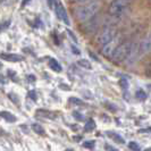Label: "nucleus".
<instances>
[{
    "label": "nucleus",
    "instance_id": "1",
    "mask_svg": "<svg viewBox=\"0 0 151 151\" xmlns=\"http://www.w3.org/2000/svg\"><path fill=\"white\" fill-rule=\"evenodd\" d=\"M101 6H102V3H101L100 0H92V1L87 2L81 7H77L74 11L76 20L80 22H83V23L92 20L100 11Z\"/></svg>",
    "mask_w": 151,
    "mask_h": 151
},
{
    "label": "nucleus",
    "instance_id": "2",
    "mask_svg": "<svg viewBox=\"0 0 151 151\" xmlns=\"http://www.w3.org/2000/svg\"><path fill=\"white\" fill-rule=\"evenodd\" d=\"M133 42L131 40H123V42L119 44L118 47L116 48V50L114 51L113 56L110 57V59L114 63H120V62H125L129 57L131 49H132Z\"/></svg>",
    "mask_w": 151,
    "mask_h": 151
},
{
    "label": "nucleus",
    "instance_id": "3",
    "mask_svg": "<svg viewBox=\"0 0 151 151\" xmlns=\"http://www.w3.org/2000/svg\"><path fill=\"white\" fill-rule=\"evenodd\" d=\"M133 0H113L109 5V14L114 17H120L129 10Z\"/></svg>",
    "mask_w": 151,
    "mask_h": 151
},
{
    "label": "nucleus",
    "instance_id": "4",
    "mask_svg": "<svg viewBox=\"0 0 151 151\" xmlns=\"http://www.w3.org/2000/svg\"><path fill=\"white\" fill-rule=\"evenodd\" d=\"M122 42H123V36H122L120 33H117L109 42H107L106 44H103V45L101 47V55L105 56V57L110 58V57L113 56V54H114V51L116 50V48H117Z\"/></svg>",
    "mask_w": 151,
    "mask_h": 151
},
{
    "label": "nucleus",
    "instance_id": "5",
    "mask_svg": "<svg viewBox=\"0 0 151 151\" xmlns=\"http://www.w3.org/2000/svg\"><path fill=\"white\" fill-rule=\"evenodd\" d=\"M117 33L118 32H117L116 27H114V26H106V27H103V29L99 32V34H98V36H97L98 44H99L100 47H102L103 44L109 42Z\"/></svg>",
    "mask_w": 151,
    "mask_h": 151
},
{
    "label": "nucleus",
    "instance_id": "6",
    "mask_svg": "<svg viewBox=\"0 0 151 151\" xmlns=\"http://www.w3.org/2000/svg\"><path fill=\"white\" fill-rule=\"evenodd\" d=\"M151 52V30L139 41V57L143 58Z\"/></svg>",
    "mask_w": 151,
    "mask_h": 151
},
{
    "label": "nucleus",
    "instance_id": "7",
    "mask_svg": "<svg viewBox=\"0 0 151 151\" xmlns=\"http://www.w3.org/2000/svg\"><path fill=\"white\" fill-rule=\"evenodd\" d=\"M56 15L57 17L63 21L66 25H69V18H68V15H67V11L65 9V7L62 5V2H56Z\"/></svg>",
    "mask_w": 151,
    "mask_h": 151
},
{
    "label": "nucleus",
    "instance_id": "8",
    "mask_svg": "<svg viewBox=\"0 0 151 151\" xmlns=\"http://www.w3.org/2000/svg\"><path fill=\"white\" fill-rule=\"evenodd\" d=\"M0 58L3 59L5 62H8V63H20L24 60V57L20 56V55H15V54H0Z\"/></svg>",
    "mask_w": 151,
    "mask_h": 151
},
{
    "label": "nucleus",
    "instance_id": "9",
    "mask_svg": "<svg viewBox=\"0 0 151 151\" xmlns=\"http://www.w3.org/2000/svg\"><path fill=\"white\" fill-rule=\"evenodd\" d=\"M49 67H50L54 72H56V73H60V72L63 71L62 65L59 64L56 59H54V58H50V59H49Z\"/></svg>",
    "mask_w": 151,
    "mask_h": 151
},
{
    "label": "nucleus",
    "instance_id": "10",
    "mask_svg": "<svg viewBox=\"0 0 151 151\" xmlns=\"http://www.w3.org/2000/svg\"><path fill=\"white\" fill-rule=\"evenodd\" d=\"M0 116H1L3 119H6L7 122H9V123H14V122H16V117H15V115H13V114L9 113V111H0Z\"/></svg>",
    "mask_w": 151,
    "mask_h": 151
},
{
    "label": "nucleus",
    "instance_id": "11",
    "mask_svg": "<svg viewBox=\"0 0 151 151\" xmlns=\"http://www.w3.org/2000/svg\"><path fill=\"white\" fill-rule=\"evenodd\" d=\"M36 115H40V116L45 117V118H56V114L55 113L47 111V110H38L36 111Z\"/></svg>",
    "mask_w": 151,
    "mask_h": 151
},
{
    "label": "nucleus",
    "instance_id": "12",
    "mask_svg": "<svg viewBox=\"0 0 151 151\" xmlns=\"http://www.w3.org/2000/svg\"><path fill=\"white\" fill-rule=\"evenodd\" d=\"M32 129L36 133V134H40V135H45V131L43 129L41 125H39V124H36V123H34L32 124Z\"/></svg>",
    "mask_w": 151,
    "mask_h": 151
},
{
    "label": "nucleus",
    "instance_id": "13",
    "mask_svg": "<svg viewBox=\"0 0 151 151\" xmlns=\"http://www.w3.org/2000/svg\"><path fill=\"white\" fill-rule=\"evenodd\" d=\"M94 127H96V123H94V120H93V119H89V120L86 122L84 129H85L86 132H91L92 129H94Z\"/></svg>",
    "mask_w": 151,
    "mask_h": 151
},
{
    "label": "nucleus",
    "instance_id": "14",
    "mask_svg": "<svg viewBox=\"0 0 151 151\" xmlns=\"http://www.w3.org/2000/svg\"><path fill=\"white\" fill-rule=\"evenodd\" d=\"M109 136H110L114 141H116L117 143H120V144H124V143H125L124 139H123L120 135L116 134V133H110V134H109Z\"/></svg>",
    "mask_w": 151,
    "mask_h": 151
},
{
    "label": "nucleus",
    "instance_id": "15",
    "mask_svg": "<svg viewBox=\"0 0 151 151\" xmlns=\"http://www.w3.org/2000/svg\"><path fill=\"white\" fill-rule=\"evenodd\" d=\"M77 64L80 65L81 67H83V68H86V69H91L92 68V66L90 64V62L89 60H86V59H80L78 62H77Z\"/></svg>",
    "mask_w": 151,
    "mask_h": 151
},
{
    "label": "nucleus",
    "instance_id": "16",
    "mask_svg": "<svg viewBox=\"0 0 151 151\" xmlns=\"http://www.w3.org/2000/svg\"><path fill=\"white\" fill-rule=\"evenodd\" d=\"M129 148L131 150H134V151H139L141 149L140 145L136 143V142H134V141H131L129 143Z\"/></svg>",
    "mask_w": 151,
    "mask_h": 151
},
{
    "label": "nucleus",
    "instance_id": "17",
    "mask_svg": "<svg viewBox=\"0 0 151 151\" xmlns=\"http://www.w3.org/2000/svg\"><path fill=\"white\" fill-rule=\"evenodd\" d=\"M135 97L138 98V99H140V100H144V99L147 98V94H145V92H144V91L139 90V91H136V93H135Z\"/></svg>",
    "mask_w": 151,
    "mask_h": 151
},
{
    "label": "nucleus",
    "instance_id": "18",
    "mask_svg": "<svg viewBox=\"0 0 151 151\" xmlns=\"http://www.w3.org/2000/svg\"><path fill=\"white\" fill-rule=\"evenodd\" d=\"M94 145H96V142H94V141H85V142L83 143V147H84V148H87V149H93Z\"/></svg>",
    "mask_w": 151,
    "mask_h": 151
},
{
    "label": "nucleus",
    "instance_id": "19",
    "mask_svg": "<svg viewBox=\"0 0 151 151\" xmlns=\"http://www.w3.org/2000/svg\"><path fill=\"white\" fill-rule=\"evenodd\" d=\"M69 102H72V103H75V105H84V102L82 101V100H80V99H76V98L72 97L69 98Z\"/></svg>",
    "mask_w": 151,
    "mask_h": 151
},
{
    "label": "nucleus",
    "instance_id": "20",
    "mask_svg": "<svg viewBox=\"0 0 151 151\" xmlns=\"http://www.w3.org/2000/svg\"><path fill=\"white\" fill-rule=\"evenodd\" d=\"M8 76H9L10 78H14V81H17V76H16V73H15L14 71L8 69Z\"/></svg>",
    "mask_w": 151,
    "mask_h": 151
},
{
    "label": "nucleus",
    "instance_id": "21",
    "mask_svg": "<svg viewBox=\"0 0 151 151\" xmlns=\"http://www.w3.org/2000/svg\"><path fill=\"white\" fill-rule=\"evenodd\" d=\"M29 98L32 99L33 101H36V93H35V91H30L29 92Z\"/></svg>",
    "mask_w": 151,
    "mask_h": 151
},
{
    "label": "nucleus",
    "instance_id": "22",
    "mask_svg": "<svg viewBox=\"0 0 151 151\" xmlns=\"http://www.w3.org/2000/svg\"><path fill=\"white\" fill-rule=\"evenodd\" d=\"M67 33H68V35L71 36V39H72V40H73V41H74L75 43H77V39H76V36L74 35V33L72 32L71 30H67Z\"/></svg>",
    "mask_w": 151,
    "mask_h": 151
},
{
    "label": "nucleus",
    "instance_id": "23",
    "mask_svg": "<svg viewBox=\"0 0 151 151\" xmlns=\"http://www.w3.org/2000/svg\"><path fill=\"white\" fill-rule=\"evenodd\" d=\"M73 115H74V117H75L76 119H78V120H83V117H82V115L80 114V113H77V111H74L73 113Z\"/></svg>",
    "mask_w": 151,
    "mask_h": 151
},
{
    "label": "nucleus",
    "instance_id": "24",
    "mask_svg": "<svg viewBox=\"0 0 151 151\" xmlns=\"http://www.w3.org/2000/svg\"><path fill=\"white\" fill-rule=\"evenodd\" d=\"M26 78H27V82H30V83H31V82H32V83L35 82V76L34 75H27Z\"/></svg>",
    "mask_w": 151,
    "mask_h": 151
},
{
    "label": "nucleus",
    "instance_id": "25",
    "mask_svg": "<svg viewBox=\"0 0 151 151\" xmlns=\"http://www.w3.org/2000/svg\"><path fill=\"white\" fill-rule=\"evenodd\" d=\"M48 5L50 8H55L56 6V0H48Z\"/></svg>",
    "mask_w": 151,
    "mask_h": 151
},
{
    "label": "nucleus",
    "instance_id": "26",
    "mask_svg": "<svg viewBox=\"0 0 151 151\" xmlns=\"http://www.w3.org/2000/svg\"><path fill=\"white\" fill-rule=\"evenodd\" d=\"M7 83V80H6V77L3 75H1L0 74V84H6Z\"/></svg>",
    "mask_w": 151,
    "mask_h": 151
},
{
    "label": "nucleus",
    "instance_id": "27",
    "mask_svg": "<svg viewBox=\"0 0 151 151\" xmlns=\"http://www.w3.org/2000/svg\"><path fill=\"white\" fill-rule=\"evenodd\" d=\"M71 2H73V3H83V2H86V1H89V0H69Z\"/></svg>",
    "mask_w": 151,
    "mask_h": 151
},
{
    "label": "nucleus",
    "instance_id": "28",
    "mask_svg": "<svg viewBox=\"0 0 151 151\" xmlns=\"http://www.w3.org/2000/svg\"><path fill=\"white\" fill-rule=\"evenodd\" d=\"M34 24H35V25H34L35 27H40V26H41V21H40V18H36Z\"/></svg>",
    "mask_w": 151,
    "mask_h": 151
},
{
    "label": "nucleus",
    "instance_id": "29",
    "mask_svg": "<svg viewBox=\"0 0 151 151\" xmlns=\"http://www.w3.org/2000/svg\"><path fill=\"white\" fill-rule=\"evenodd\" d=\"M30 1H31V0H23V1H22V8H23V7H25V6H26V5H27V2H30Z\"/></svg>",
    "mask_w": 151,
    "mask_h": 151
},
{
    "label": "nucleus",
    "instance_id": "30",
    "mask_svg": "<svg viewBox=\"0 0 151 151\" xmlns=\"http://www.w3.org/2000/svg\"><path fill=\"white\" fill-rule=\"evenodd\" d=\"M105 148H106V149H107V150H117V149H116V148H114V147H110V145H106V147H105Z\"/></svg>",
    "mask_w": 151,
    "mask_h": 151
},
{
    "label": "nucleus",
    "instance_id": "31",
    "mask_svg": "<svg viewBox=\"0 0 151 151\" xmlns=\"http://www.w3.org/2000/svg\"><path fill=\"white\" fill-rule=\"evenodd\" d=\"M72 49H73V51H74V54H75V55H80V50H77V49H75L74 47H73Z\"/></svg>",
    "mask_w": 151,
    "mask_h": 151
},
{
    "label": "nucleus",
    "instance_id": "32",
    "mask_svg": "<svg viewBox=\"0 0 151 151\" xmlns=\"http://www.w3.org/2000/svg\"><path fill=\"white\" fill-rule=\"evenodd\" d=\"M1 31H3V29H2V24H0V32Z\"/></svg>",
    "mask_w": 151,
    "mask_h": 151
},
{
    "label": "nucleus",
    "instance_id": "33",
    "mask_svg": "<svg viewBox=\"0 0 151 151\" xmlns=\"http://www.w3.org/2000/svg\"><path fill=\"white\" fill-rule=\"evenodd\" d=\"M1 67H2V64H1V62H0V68H1Z\"/></svg>",
    "mask_w": 151,
    "mask_h": 151
}]
</instances>
